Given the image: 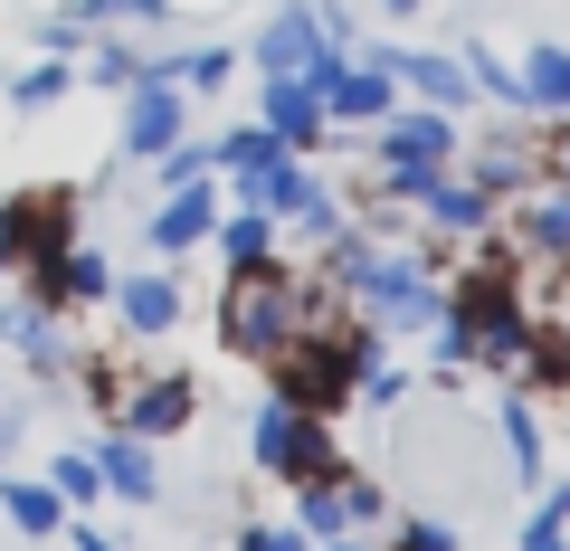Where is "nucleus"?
Listing matches in <instances>:
<instances>
[{
	"label": "nucleus",
	"mask_w": 570,
	"mask_h": 551,
	"mask_svg": "<svg viewBox=\"0 0 570 551\" xmlns=\"http://www.w3.org/2000/svg\"><path fill=\"white\" fill-rule=\"evenodd\" d=\"M314 324H343V295L314 286V266L266 257V266H238L219 286V352H238V362H257V371Z\"/></svg>",
	"instance_id": "nucleus-1"
},
{
	"label": "nucleus",
	"mask_w": 570,
	"mask_h": 551,
	"mask_svg": "<svg viewBox=\"0 0 570 551\" xmlns=\"http://www.w3.org/2000/svg\"><path fill=\"white\" fill-rule=\"evenodd\" d=\"M448 314L466 324L475 371L523 381V352H532V333H542V305H532V286H523L513 257H475L466 276H448Z\"/></svg>",
	"instance_id": "nucleus-2"
},
{
	"label": "nucleus",
	"mask_w": 570,
	"mask_h": 551,
	"mask_svg": "<svg viewBox=\"0 0 570 551\" xmlns=\"http://www.w3.org/2000/svg\"><path fill=\"white\" fill-rule=\"evenodd\" d=\"M352 314L343 324H314V333H295V343L266 362V400H285V409H314V419H343L352 409Z\"/></svg>",
	"instance_id": "nucleus-3"
},
{
	"label": "nucleus",
	"mask_w": 570,
	"mask_h": 551,
	"mask_svg": "<svg viewBox=\"0 0 570 551\" xmlns=\"http://www.w3.org/2000/svg\"><path fill=\"white\" fill-rule=\"evenodd\" d=\"M247 456H257L276 485H314V475H343V437H333V419H314V409H285V400H257V419H247Z\"/></svg>",
	"instance_id": "nucleus-4"
},
{
	"label": "nucleus",
	"mask_w": 570,
	"mask_h": 551,
	"mask_svg": "<svg viewBox=\"0 0 570 551\" xmlns=\"http://www.w3.org/2000/svg\"><path fill=\"white\" fill-rule=\"evenodd\" d=\"M456 152H466V124L438 115V105H390V115L362 134V163L371 171H419V181L456 171Z\"/></svg>",
	"instance_id": "nucleus-5"
},
{
	"label": "nucleus",
	"mask_w": 570,
	"mask_h": 551,
	"mask_svg": "<svg viewBox=\"0 0 570 551\" xmlns=\"http://www.w3.org/2000/svg\"><path fill=\"white\" fill-rule=\"evenodd\" d=\"M86 238V200L77 190H10L0 200V247H10V276H39L48 257H67V247Z\"/></svg>",
	"instance_id": "nucleus-6"
},
{
	"label": "nucleus",
	"mask_w": 570,
	"mask_h": 551,
	"mask_svg": "<svg viewBox=\"0 0 570 551\" xmlns=\"http://www.w3.org/2000/svg\"><path fill=\"white\" fill-rule=\"evenodd\" d=\"M190 419H200V381H190V371H124L115 409H105V429L142 437V447H163V437H181Z\"/></svg>",
	"instance_id": "nucleus-7"
},
{
	"label": "nucleus",
	"mask_w": 570,
	"mask_h": 551,
	"mask_svg": "<svg viewBox=\"0 0 570 551\" xmlns=\"http://www.w3.org/2000/svg\"><path fill=\"white\" fill-rule=\"evenodd\" d=\"M504 257L523 266V276H551V266H570V190L561 181H532L523 200H504Z\"/></svg>",
	"instance_id": "nucleus-8"
},
{
	"label": "nucleus",
	"mask_w": 570,
	"mask_h": 551,
	"mask_svg": "<svg viewBox=\"0 0 570 551\" xmlns=\"http://www.w3.org/2000/svg\"><path fill=\"white\" fill-rule=\"evenodd\" d=\"M456 171H466V181L485 190L494 209H504V200H523V190L542 181V134H532V115H504L494 134H475V144L456 152Z\"/></svg>",
	"instance_id": "nucleus-9"
},
{
	"label": "nucleus",
	"mask_w": 570,
	"mask_h": 551,
	"mask_svg": "<svg viewBox=\"0 0 570 551\" xmlns=\"http://www.w3.org/2000/svg\"><path fill=\"white\" fill-rule=\"evenodd\" d=\"M181 134H190V96L163 77V58H153L134 86H124V134H115V163H153V152H171Z\"/></svg>",
	"instance_id": "nucleus-10"
},
{
	"label": "nucleus",
	"mask_w": 570,
	"mask_h": 551,
	"mask_svg": "<svg viewBox=\"0 0 570 551\" xmlns=\"http://www.w3.org/2000/svg\"><path fill=\"white\" fill-rule=\"evenodd\" d=\"M409 219H419V247H428V257H448V247H485L504 209H494L466 171H438V181L419 190V209H409Z\"/></svg>",
	"instance_id": "nucleus-11"
},
{
	"label": "nucleus",
	"mask_w": 570,
	"mask_h": 551,
	"mask_svg": "<svg viewBox=\"0 0 570 551\" xmlns=\"http://www.w3.org/2000/svg\"><path fill=\"white\" fill-rule=\"evenodd\" d=\"M29 295H39L58 324H67V314H96V305H115V257H105L96 238H77L67 257H48L39 276H29Z\"/></svg>",
	"instance_id": "nucleus-12"
},
{
	"label": "nucleus",
	"mask_w": 570,
	"mask_h": 551,
	"mask_svg": "<svg viewBox=\"0 0 570 551\" xmlns=\"http://www.w3.org/2000/svg\"><path fill=\"white\" fill-rule=\"evenodd\" d=\"M219 181H200V190H163V200L142 209V247H153V266H181L190 247H209V228H219Z\"/></svg>",
	"instance_id": "nucleus-13"
},
{
	"label": "nucleus",
	"mask_w": 570,
	"mask_h": 551,
	"mask_svg": "<svg viewBox=\"0 0 570 551\" xmlns=\"http://www.w3.org/2000/svg\"><path fill=\"white\" fill-rule=\"evenodd\" d=\"M0 352H10V362H29L39 381H77V362H86V352L67 343V324H58V314L39 305V295H20V305H0Z\"/></svg>",
	"instance_id": "nucleus-14"
},
{
	"label": "nucleus",
	"mask_w": 570,
	"mask_h": 551,
	"mask_svg": "<svg viewBox=\"0 0 570 551\" xmlns=\"http://www.w3.org/2000/svg\"><path fill=\"white\" fill-rule=\"evenodd\" d=\"M314 48H324V20H314V0H276L257 20V39H247V67L257 77H305Z\"/></svg>",
	"instance_id": "nucleus-15"
},
{
	"label": "nucleus",
	"mask_w": 570,
	"mask_h": 551,
	"mask_svg": "<svg viewBox=\"0 0 570 551\" xmlns=\"http://www.w3.org/2000/svg\"><path fill=\"white\" fill-rule=\"evenodd\" d=\"M257 124L285 152H324L333 144V115H324V96H314L305 77H257Z\"/></svg>",
	"instance_id": "nucleus-16"
},
{
	"label": "nucleus",
	"mask_w": 570,
	"mask_h": 551,
	"mask_svg": "<svg viewBox=\"0 0 570 551\" xmlns=\"http://www.w3.org/2000/svg\"><path fill=\"white\" fill-rule=\"evenodd\" d=\"M181 314H190V295H181L171 266H134V276H115V324L134 333V343H163Z\"/></svg>",
	"instance_id": "nucleus-17"
},
{
	"label": "nucleus",
	"mask_w": 570,
	"mask_h": 551,
	"mask_svg": "<svg viewBox=\"0 0 570 551\" xmlns=\"http://www.w3.org/2000/svg\"><path fill=\"white\" fill-rule=\"evenodd\" d=\"M276 163H285V144L266 134L257 115H247V124H228V134H209V181H228L238 200H257V190L276 181Z\"/></svg>",
	"instance_id": "nucleus-18"
},
{
	"label": "nucleus",
	"mask_w": 570,
	"mask_h": 551,
	"mask_svg": "<svg viewBox=\"0 0 570 551\" xmlns=\"http://www.w3.org/2000/svg\"><path fill=\"white\" fill-rule=\"evenodd\" d=\"M400 105H438V115H466L475 77L456 48H400Z\"/></svg>",
	"instance_id": "nucleus-19"
},
{
	"label": "nucleus",
	"mask_w": 570,
	"mask_h": 551,
	"mask_svg": "<svg viewBox=\"0 0 570 551\" xmlns=\"http://www.w3.org/2000/svg\"><path fill=\"white\" fill-rule=\"evenodd\" d=\"M209 247H219L228 276H238V266H266V257H285V219H276V209H257V200H228L219 228H209Z\"/></svg>",
	"instance_id": "nucleus-20"
},
{
	"label": "nucleus",
	"mask_w": 570,
	"mask_h": 551,
	"mask_svg": "<svg viewBox=\"0 0 570 551\" xmlns=\"http://www.w3.org/2000/svg\"><path fill=\"white\" fill-rule=\"evenodd\" d=\"M96 475H105V494H124V504H163V456L142 447V437H124V429L96 437Z\"/></svg>",
	"instance_id": "nucleus-21"
},
{
	"label": "nucleus",
	"mask_w": 570,
	"mask_h": 551,
	"mask_svg": "<svg viewBox=\"0 0 570 551\" xmlns=\"http://www.w3.org/2000/svg\"><path fill=\"white\" fill-rule=\"evenodd\" d=\"M513 67H523V105H532V124H570V48H561V39H532Z\"/></svg>",
	"instance_id": "nucleus-22"
},
{
	"label": "nucleus",
	"mask_w": 570,
	"mask_h": 551,
	"mask_svg": "<svg viewBox=\"0 0 570 551\" xmlns=\"http://www.w3.org/2000/svg\"><path fill=\"white\" fill-rule=\"evenodd\" d=\"M142 67H153V48H142L134 29H96V39L77 48V86H105V96H124Z\"/></svg>",
	"instance_id": "nucleus-23"
},
{
	"label": "nucleus",
	"mask_w": 570,
	"mask_h": 551,
	"mask_svg": "<svg viewBox=\"0 0 570 551\" xmlns=\"http://www.w3.org/2000/svg\"><path fill=\"white\" fill-rule=\"evenodd\" d=\"M504 466H513V485H532V494H542L551 437H542V409H532V390H513V400H504Z\"/></svg>",
	"instance_id": "nucleus-24"
},
{
	"label": "nucleus",
	"mask_w": 570,
	"mask_h": 551,
	"mask_svg": "<svg viewBox=\"0 0 570 551\" xmlns=\"http://www.w3.org/2000/svg\"><path fill=\"white\" fill-rule=\"evenodd\" d=\"M0 513H10L20 542H58V532H67V504L39 485V475H0Z\"/></svg>",
	"instance_id": "nucleus-25"
},
{
	"label": "nucleus",
	"mask_w": 570,
	"mask_h": 551,
	"mask_svg": "<svg viewBox=\"0 0 570 551\" xmlns=\"http://www.w3.org/2000/svg\"><path fill=\"white\" fill-rule=\"evenodd\" d=\"M295 532L314 542H352V513H343V475H314V485H295Z\"/></svg>",
	"instance_id": "nucleus-26"
},
{
	"label": "nucleus",
	"mask_w": 570,
	"mask_h": 551,
	"mask_svg": "<svg viewBox=\"0 0 570 551\" xmlns=\"http://www.w3.org/2000/svg\"><path fill=\"white\" fill-rule=\"evenodd\" d=\"M10 86V115H48V105L77 96V58H29L20 77H0Z\"/></svg>",
	"instance_id": "nucleus-27"
},
{
	"label": "nucleus",
	"mask_w": 570,
	"mask_h": 551,
	"mask_svg": "<svg viewBox=\"0 0 570 551\" xmlns=\"http://www.w3.org/2000/svg\"><path fill=\"white\" fill-rule=\"evenodd\" d=\"M163 77L181 86V96H219V86L238 77V48H219V39L209 48H163Z\"/></svg>",
	"instance_id": "nucleus-28"
},
{
	"label": "nucleus",
	"mask_w": 570,
	"mask_h": 551,
	"mask_svg": "<svg viewBox=\"0 0 570 551\" xmlns=\"http://www.w3.org/2000/svg\"><path fill=\"white\" fill-rule=\"evenodd\" d=\"M456 58H466V77H475V96H485V105H504V115H532V105H523V67H513L504 48L466 39V48H456Z\"/></svg>",
	"instance_id": "nucleus-29"
},
{
	"label": "nucleus",
	"mask_w": 570,
	"mask_h": 551,
	"mask_svg": "<svg viewBox=\"0 0 570 551\" xmlns=\"http://www.w3.org/2000/svg\"><path fill=\"white\" fill-rule=\"evenodd\" d=\"M39 485L58 494L67 513H77V504L96 513V504H105V475H96V447H58V456H48V475H39Z\"/></svg>",
	"instance_id": "nucleus-30"
},
{
	"label": "nucleus",
	"mask_w": 570,
	"mask_h": 551,
	"mask_svg": "<svg viewBox=\"0 0 570 551\" xmlns=\"http://www.w3.org/2000/svg\"><path fill=\"white\" fill-rule=\"evenodd\" d=\"M513 551H570V485H542V494H532Z\"/></svg>",
	"instance_id": "nucleus-31"
},
{
	"label": "nucleus",
	"mask_w": 570,
	"mask_h": 551,
	"mask_svg": "<svg viewBox=\"0 0 570 551\" xmlns=\"http://www.w3.org/2000/svg\"><path fill=\"white\" fill-rule=\"evenodd\" d=\"M200 181H209V144L200 134H181L171 152H153V200H163V190H200Z\"/></svg>",
	"instance_id": "nucleus-32"
},
{
	"label": "nucleus",
	"mask_w": 570,
	"mask_h": 551,
	"mask_svg": "<svg viewBox=\"0 0 570 551\" xmlns=\"http://www.w3.org/2000/svg\"><path fill=\"white\" fill-rule=\"evenodd\" d=\"M343 513H352V532L371 542V532L390 523V485H381V475H362V466H343Z\"/></svg>",
	"instance_id": "nucleus-33"
},
{
	"label": "nucleus",
	"mask_w": 570,
	"mask_h": 551,
	"mask_svg": "<svg viewBox=\"0 0 570 551\" xmlns=\"http://www.w3.org/2000/svg\"><path fill=\"white\" fill-rule=\"evenodd\" d=\"M29 39H39V58H77V48L96 39V29H86L77 10H39V20H29Z\"/></svg>",
	"instance_id": "nucleus-34"
},
{
	"label": "nucleus",
	"mask_w": 570,
	"mask_h": 551,
	"mask_svg": "<svg viewBox=\"0 0 570 551\" xmlns=\"http://www.w3.org/2000/svg\"><path fill=\"white\" fill-rule=\"evenodd\" d=\"M390 551H466V532H456L448 513H409V523L390 532Z\"/></svg>",
	"instance_id": "nucleus-35"
},
{
	"label": "nucleus",
	"mask_w": 570,
	"mask_h": 551,
	"mask_svg": "<svg viewBox=\"0 0 570 551\" xmlns=\"http://www.w3.org/2000/svg\"><path fill=\"white\" fill-rule=\"evenodd\" d=\"M238 551H305L295 523H238Z\"/></svg>",
	"instance_id": "nucleus-36"
},
{
	"label": "nucleus",
	"mask_w": 570,
	"mask_h": 551,
	"mask_svg": "<svg viewBox=\"0 0 570 551\" xmlns=\"http://www.w3.org/2000/svg\"><path fill=\"white\" fill-rule=\"evenodd\" d=\"M542 181L570 190V124H542Z\"/></svg>",
	"instance_id": "nucleus-37"
},
{
	"label": "nucleus",
	"mask_w": 570,
	"mask_h": 551,
	"mask_svg": "<svg viewBox=\"0 0 570 551\" xmlns=\"http://www.w3.org/2000/svg\"><path fill=\"white\" fill-rule=\"evenodd\" d=\"M20 437H29V409L10 400V409H0V475H10V456H20Z\"/></svg>",
	"instance_id": "nucleus-38"
},
{
	"label": "nucleus",
	"mask_w": 570,
	"mask_h": 551,
	"mask_svg": "<svg viewBox=\"0 0 570 551\" xmlns=\"http://www.w3.org/2000/svg\"><path fill=\"white\" fill-rule=\"evenodd\" d=\"M67 10H77L86 29H105V20H124V0H67Z\"/></svg>",
	"instance_id": "nucleus-39"
},
{
	"label": "nucleus",
	"mask_w": 570,
	"mask_h": 551,
	"mask_svg": "<svg viewBox=\"0 0 570 551\" xmlns=\"http://www.w3.org/2000/svg\"><path fill=\"white\" fill-rule=\"evenodd\" d=\"M58 542H67V551H115V542H105V532H96V523H67V532H58Z\"/></svg>",
	"instance_id": "nucleus-40"
},
{
	"label": "nucleus",
	"mask_w": 570,
	"mask_h": 551,
	"mask_svg": "<svg viewBox=\"0 0 570 551\" xmlns=\"http://www.w3.org/2000/svg\"><path fill=\"white\" fill-rule=\"evenodd\" d=\"M314 551H381V542H362V532H352V542H314Z\"/></svg>",
	"instance_id": "nucleus-41"
},
{
	"label": "nucleus",
	"mask_w": 570,
	"mask_h": 551,
	"mask_svg": "<svg viewBox=\"0 0 570 551\" xmlns=\"http://www.w3.org/2000/svg\"><path fill=\"white\" fill-rule=\"evenodd\" d=\"M381 10H390V20H409V10H428V0H381Z\"/></svg>",
	"instance_id": "nucleus-42"
},
{
	"label": "nucleus",
	"mask_w": 570,
	"mask_h": 551,
	"mask_svg": "<svg viewBox=\"0 0 570 551\" xmlns=\"http://www.w3.org/2000/svg\"><path fill=\"white\" fill-rule=\"evenodd\" d=\"M0 276H10V247H0Z\"/></svg>",
	"instance_id": "nucleus-43"
}]
</instances>
